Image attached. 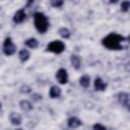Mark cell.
Returning <instances> with one entry per match:
<instances>
[{"label":"cell","mask_w":130,"mask_h":130,"mask_svg":"<svg viewBox=\"0 0 130 130\" xmlns=\"http://www.w3.org/2000/svg\"><path fill=\"white\" fill-rule=\"evenodd\" d=\"M126 39L123 36L116 32H111L102 40V44L109 50H121L123 49L122 43Z\"/></svg>","instance_id":"6da1fadb"},{"label":"cell","mask_w":130,"mask_h":130,"mask_svg":"<svg viewBox=\"0 0 130 130\" xmlns=\"http://www.w3.org/2000/svg\"><path fill=\"white\" fill-rule=\"evenodd\" d=\"M34 24L36 29L41 34H45L49 28V20L43 12L34 13Z\"/></svg>","instance_id":"7a4b0ae2"},{"label":"cell","mask_w":130,"mask_h":130,"mask_svg":"<svg viewBox=\"0 0 130 130\" xmlns=\"http://www.w3.org/2000/svg\"><path fill=\"white\" fill-rule=\"evenodd\" d=\"M64 50H65V44L62 41H58V40L49 43L46 49L47 52H51L54 54H61L64 52Z\"/></svg>","instance_id":"3957f363"},{"label":"cell","mask_w":130,"mask_h":130,"mask_svg":"<svg viewBox=\"0 0 130 130\" xmlns=\"http://www.w3.org/2000/svg\"><path fill=\"white\" fill-rule=\"evenodd\" d=\"M2 51H3L4 55H6V56H12L16 52V46L13 44V42H12L10 37L5 38V40L3 42Z\"/></svg>","instance_id":"277c9868"},{"label":"cell","mask_w":130,"mask_h":130,"mask_svg":"<svg viewBox=\"0 0 130 130\" xmlns=\"http://www.w3.org/2000/svg\"><path fill=\"white\" fill-rule=\"evenodd\" d=\"M56 79L58 80V82L60 84H66L68 82V73L67 70L64 68H60L57 70L56 75H55Z\"/></svg>","instance_id":"5b68a950"},{"label":"cell","mask_w":130,"mask_h":130,"mask_svg":"<svg viewBox=\"0 0 130 130\" xmlns=\"http://www.w3.org/2000/svg\"><path fill=\"white\" fill-rule=\"evenodd\" d=\"M24 19H25V12H24V9H23V8H22V9H18V10L14 13L13 18H12V20H13V22H14L15 24H18V23L23 22Z\"/></svg>","instance_id":"8992f818"},{"label":"cell","mask_w":130,"mask_h":130,"mask_svg":"<svg viewBox=\"0 0 130 130\" xmlns=\"http://www.w3.org/2000/svg\"><path fill=\"white\" fill-rule=\"evenodd\" d=\"M117 99H118V101H119V103L123 106V107H125V108H129V94L127 93V92H124V91H122V92H119L118 94H117Z\"/></svg>","instance_id":"52a82bcc"},{"label":"cell","mask_w":130,"mask_h":130,"mask_svg":"<svg viewBox=\"0 0 130 130\" xmlns=\"http://www.w3.org/2000/svg\"><path fill=\"white\" fill-rule=\"evenodd\" d=\"M93 85H94V89L96 91H104L107 88V83L101 78V77H96L93 81Z\"/></svg>","instance_id":"ba28073f"},{"label":"cell","mask_w":130,"mask_h":130,"mask_svg":"<svg viewBox=\"0 0 130 130\" xmlns=\"http://www.w3.org/2000/svg\"><path fill=\"white\" fill-rule=\"evenodd\" d=\"M81 125H82V122L77 117H71L67 120V126L71 129H76Z\"/></svg>","instance_id":"9c48e42d"},{"label":"cell","mask_w":130,"mask_h":130,"mask_svg":"<svg viewBox=\"0 0 130 130\" xmlns=\"http://www.w3.org/2000/svg\"><path fill=\"white\" fill-rule=\"evenodd\" d=\"M70 62L74 69L79 70L81 67V59L78 55H71L70 56Z\"/></svg>","instance_id":"30bf717a"},{"label":"cell","mask_w":130,"mask_h":130,"mask_svg":"<svg viewBox=\"0 0 130 130\" xmlns=\"http://www.w3.org/2000/svg\"><path fill=\"white\" fill-rule=\"evenodd\" d=\"M49 95L52 99H58L61 95V88L57 85H52L49 90Z\"/></svg>","instance_id":"8fae6325"},{"label":"cell","mask_w":130,"mask_h":130,"mask_svg":"<svg viewBox=\"0 0 130 130\" xmlns=\"http://www.w3.org/2000/svg\"><path fill=\"white\" fill-rule=\"evenodd\" d=\"M9 120H10V122H11L12 125L17 126V125H20L21 124V116L19 114H17V113L12 112L10 114V116H9Z\"/></svg>","instance_id":"7c38bea8"},{"label":"cell","mask_w":130,"mask_h":130,"mask_svg":"<svg viewBox=\"0 0 130 130\" xmlns=\"http://www.w3.org/2000/svg\"><path fill=\"white\" fill-rule=\"evenodd\" d=\"M19 107L24 112H29L32 110V104L27 100H22L19 102Z\"/></svg>","instance_id":"4fadbf2b"},{"label":"cell","mask_w":130,"mask_h":130,"mask_svg":"<svg viewBox=\"0 0 130 130\" xmlns=\"http://www.w3.org/2000/svg\"><path fill=\"white\" fill-rule=\"evenodd\" d=\"M18 57H19V60L23 63V62H26L29 59L30 53H29V51L27 49H21L19 51V53H18Z\"/></svg>","instance_id":"5bb4252c"},{"label":"cell","mask_w":130,"mask_h":130,"mask_svg":"<svg viewBox=\"0 0 130 130\" xmlns=\"http://www.w3.org/2000/svg\"><path fill=\"white\" fill-rule=\"evenodd\" d=\"M24 45H25L27 48H29V49H37L38 46H39V42H38V40L35 39V38H29V39L25 40Z\"/></svg>","instance_id":"9a60e30c"},{"label":"cell","mask_w":130,"mask_h":130,"mask_svg":"<svg viewBox=\"0 0 130 130\" xmlns=\"http://www.w3.org/2000/svg\"><path fill=\"white\" fill-rule=\"evenodd\" d=\"M79 84H80L82 87H84V88L88 87L89 84H90V77H89L88 75H82V76L79 78Z\"/></svg>","instance_id":"2e32d148"},{"label":"cell","mask_w":130,"mask_h":130,"mask_svg":"<svg viewBox=\"0 0 130 130\" xmlns=\"http://www.w3.org/2000/svg\"><path fill=\"white\" fill-rule=\"evenodd\" d=\"M58 32H59V35L63 38V39H69L70 38V36H71V32H70V30L67 28V27H60L59 28V30H58Z\"/></svg>","instance_id":"e0dca14e"},{"label":"cell","mask_w":130,"mask_h":130,"mask_svg":"<svg viewBox=\"0 0 130 130\" xmlns=\"http://www.w3.org/2000/svg\"><path fill=\"white\" fill-rule=\"evenodd\" d=\"M130 8V2L129 1H123L121 3V11L123 12H127Z\"/></svg>","instance_id":"ac0fdd59"},{"label":"cell","mask_w":130,"mask_h":130,"mask_svg":"<svg viewBox=\"0 0 130 130\" xmlns=\"http://www.w3.org/2000/svg\"><path fill=\"white\" fill-rule=\"evenodd\" d=\"M63 1L62 0H51L50 1V4L53 6V7H55V8H59V7H61L62 5H63Z\"/></svg>","instance_id":"d6986e66"},{"label":"cell","mask_w":130,"mask_h":130,"mask_svg":"<svg viewBox=\"0 0 130 130\" xmlns=\"http://www.w3.org/2000/svg\"><path fill=\"white\" fill-rule=\"evenodd\" d=\"M19 91H20L21 93H28V92L31 91V89H30V87H29L28 85H22V86L20 87Z\"/></svg>","instance_id":"ffe728a7"},{"label":"cell","mask_w":130,"mask_h":130,"mask_svg":"<svg viewBox=\"0 0 130 130\" xmlns=\"http://www.w3.org/2000/svg\"><path fill=\"white\" fill-rule=\"evenodd\" d=\"M92 130H107V128L104 125H102L101 123H95L92 126Z\"/></svg>","instance_id":"44dd1931"},{"label":"cell","mask_w":130,"mask_h":130,"mask_svg":"<svg viewBox=\"0 0 130 130\" xmlns=\"http://www.w3.org/2000/svg\"><path fill=\"white\" fill-rule=\"evenodd\" d=\"M42 94H40V93H32V100L35 101V102H39V101H41L42 100Z\"/></svg>","instance_id":"7402d4cb"},{"label":"cell","mask_w":130,"mask_h":130,"mask_svg":"<svg viewBox=\"0 0 130 130\" xmlns=\"http://www.w3.org/2000/svg\"><path fill=\"white\" fill-rule=\"evenodd\" d=\"M0 109H1V103H0Z\"/></svg>","instance_id":"603a6c76"},{"label":"cell","mask_w":130,"mask_h":130,"mask_svg":"<svg viewBox=\"0 0 130 130\" xmlns=\"http://www.w3.org/2000/svg\"><path fill=\"white\" fill-rule=\"evenodd\" d=\"M16 130H22V129H16Z\"/></svg>","instance_id":"cb8c5ba5"}]
</instances>
